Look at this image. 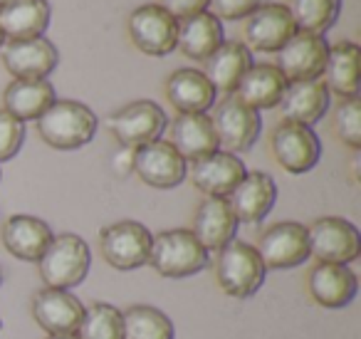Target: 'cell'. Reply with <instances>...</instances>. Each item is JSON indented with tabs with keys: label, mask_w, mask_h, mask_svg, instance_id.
Listing matches in <instances>:
<instances>
[{
	"label": "cell",
	"mask_w": 361,
	"mask_h": 339,
	"mask_svg": "<svg viewBox=\"0 0 361 339\" xmlns=\"http://www.w3.org/2000/svg\"><path fill=\"white\" fill-rule=\"evenodd\" d=\"M277 107L282 112V121L312 126L329 109V90L322 80L287 82L285 95Z\"/></svg>",
	"instance_id": "d4e9b609"
},
{
	"label": "cell",
	"mask_w": 361,
	"mask_h": 339,
	"mask_svg": "<svg viewBox=\"0 0 361 339\" xmlns=\"http://www.w3.org/2000/svg\"><path fill=\"white\" fill-rule=\"evenodd\" d=\"M257 255L267 270H290L307 263L310 258V238L307 225L297 220H280L262 230L257 240Z\"/></svg>",
	"instance_id": "30bf717a"
},
{
	"label": "cell",
	"mask_w": 361,
	"mask_h": 339,
	"mask_svg": "<svg viewBox=\"0 0 361 339\" xmlns=\"http://www.w3.org/2000/svg\"><path fill=\"white\" fill-rule=\"evenodd\" d=\"M3 42H6V37H3V32H0V47H3Z\"/></svg>",
	"instance_id": "f35d334b"
},
{
	"label": "cell",
	"mask_w": 361,
	"mask_h": 339,
	"mask_svg": "<svg viewBox=\"0 0 361 339\" xmlns=\"http://www.w3.org/2000/svg\"><path fill=\"white\" fill-rule=\"evenodd\" d=\"M247 174L245 164L240 156L228 154V151L218 149L216 154L206 156V159L196 161L188 171L191 184L201 191L206 198H228L231 191L243 181Z\"/></svg>",
	"instance_id": "d6986e66"
},
{
	"label": "cell",
	"mask_w": 361,
	"mask_h": 339,
	"mask_svg": "<svg viewBox=\"0 0 361 339\" xmlns=\"http://www.w3.org/2000/svg\"><path fill=\"white\" fill-rule=\"evenodd\" d=\"M106 124L121 149H141V146L161 139L164 129L169 126V117L156 102L136 100L116 109Z\"/></svg>",
	"instance_id": "5b68a950"
},
{
	"label": "cell",
	"mask_w": 361,
	"mask_h": 339,
	"mask_svg": "<svg viewBox=\"0 0 361 339\" xmlns=\"http://www.w3.org/2000/svg\"><path fill=\"white\" fill-rule=\"evenodd\" d=\"M275 55V67L282 72V77L287 82L322 80L326 55H329V42L324 40V35H312V32L297 30Z\"/></svg>",
	"instance_id": "7c38bea8"
},
{
	"label": "cell",
	"mask_w": 361,
	"mask_h": 339,
	"mask_svg": "<svg viewBox=\"0 0 361 339\" xmlns=\"http://www.w3.org/2000/svg\"><path fill=\"white\" fill-rule=\"evenodd\" d=\"M238 225L240 223L235 220L226 198H203L198 203L196 213H193L191 233L196 235V240L208 253L211 250L218 253L221 248H226L228 243L235 240Z\"/></svg>",
	"instance_id": "44dd1931"
},
{
	"label": "cell",
	"mask_w": 361,
	"mask_h": 339,
	"mask_svg": "<svg viewBox=\"0 0 361 339\" xmlns=\"http://www.w3.org/2000/svg\"><path fill=\"white\" fill-rule=\"evenodd\" d=\"M90 265V245L77 233L52 235V243L47 245L45 255L37 260L42 282L52 290H72L80 282H85Z\"/></svg>",
	"instance_id": "3957f363"
},
{
	"label": "cell",
	"mask_w": 361,
	"mask_h": 339,
	"mask_svg": "<svg viewBox=\"0 0 361 339\" xmlns=\"http://www.w3.org/2000/svg\"><path fill=\"white\" fill-rule=\"evenodd\" d=\"M307 238H310V255H314L317 263L349 265L361 255L359 228L339 215L317 218L307 228Z\"/></svg>",
	"instance_id": "ba28073f"
},
{
	"label": "cell",
	"mask_w": 361,
	"mask_h": 339,
	"mask_svg": "<svg viewBox=\"0 0 361 339\" xmlns=\"http://www.w3.org/2000/svg\"><path fill=\"white\" fill-rule=\"evenodd\" d=\"M0 60L16 80H47L60 62V52L42 35L30 40H11L6 47H0Z\"/></svg>",
	"instance_id": "5bb4252c"
},
{
	"label": "cell",
	"mask_w": 361,
	"mask_h": 339,
	"mask_svg": "<svg viewBox=\"0 0 361 339\" xmlns=\"http://www.w3.org/2000/svg\"><path fill=\"white\" fill-rule=\"evenodd\" d=\"M131 45L149 57H166L176 50V35H178V20L166 13L159 3H146L131 11L126 20Z\"/></svg>",
	"instance_id": "52a82bcc"
},
{
	"label": "cell",
	"mask_w": 361,
	"mask_h": 339,
	"mask_svg": "<svg viewBox=\"0 0 361 339\" xmlns=\"http://www.w3.org/2000/svg\"><path fill=\"white\" fill-rule=\"evenodd\" d=\"M307 292L319 307L341 309L359 292V278L349 265L317 263L307 273Z\"/></svg>",
	"instance_id": "ac0fdd59"
},
{
	"label": "cell",
	"mask_w": 361,
	"mask_h": 339,
	"mask_svg": "<svg viewBox=\"0 0 361 339\" xmlns=\"http://www.w3.org/2000/svg\"><path fill=\"white\" fill-rule=\"evenodd\" d=\"M97 114L77 100H55L37 119V134L57 151H75L90 144L97 134Z\"/></svg>",
	"instance_id": "6da1fadb"
},
{
	"label": "cell",
	"mask_w": 361,
	"mask_h": 339,
	"mask_svg": "<svg viewBox=\"0 0 361 339\" xmlns=\"http://www.w3.org/2000/svg\"><path fill=\"white\" fill-rule=\"evenodd\" d=\"M52 228L37 215H25L18 213L3 223V245L6 250L18 260L25 263H37L45 255L47 245L52 243Z\"/></svg>",
	"instance_id": "ffe728a7"
},
{
	"label": "cell",
	"mask_w": 361,
	"mask_h": 339,
	"mask_svg": "<svg viewBox=\"0 0 361 339\" xmlns=\"http://www.w3.org/2000/svg\"><path fill=\"white\" fill-rule=\"evenodd\" d=\"M285 87H287V80L282 77V72L277 70L275 65H270V62L255 65V62H252L250 70L238 82L233 97L255 112L275 109V107L280 105L282 95H285Z\"/></svg>",
	"instance_id": "484cf974"
},
{
	"label": "cell",
	"mask_w": 361,
	"mask_h": 339,
	"mask_svg": "<svg viewBox=\"0 0 361 339\" xmlns=\"http://www.w3.org/2000/svg\"><path fill=\"white\" fill-rule=\"evenodd\" d=\"M121 319H124V339H173L176 334L169 314L151 304H134L121 312Z\"/></svg>",
	"instance_id": "4dcf8cb0"
},
{
	"label": "cell",
	"mask_w": 361,
	"mask_h": 339,
	"mask_svg": "<svg viewBox=\"0 0 361 339\" xmlns=\"http://www.w3.org/2000/svg\"><path fill=\"white\" fill-rule=\"evenodd\" d=\"M216 282L228 297L247 299L265 285L267 268L262 265L255 245L233 240L226 248L218 250V258L213 263Z\"/></svg>",
	"instance_id": "277c9868"
},
{
	"label": "cell",
	"mask_w": 361,
	"mask_h": 339,
	"mask_svg": "<svg viewBox=\"0 0 361 339\" xmlns=\"http://www.w3.org/2000/svg\"><path fill=\"white\" fill-rule=\"evenodd\" d=\"M45 339H77V334H47Z\"/></svg>",
	"instance_id": "74e56055"
},
{
	"label": "cell",
	"mask_w": 361,
	"mask_h": 339,
	"mask_svg": "<svg viewBox=\"0 0 361 339\" xmlns=\"http://www.w3.org/2000/svg\"><path fill=\"white\" fill-rule=\"evenodd\" d=\"M55 100V87L47 80H13L3 92V109L25 124L40 119Z\"/></svg>",
	"instance_id": "f1b7e54d"
},
{
	"label": "cell",
	"mask_w": 361,
	"mask_h": 339,
	"mask_svg": "<svg viewBox=\"0 0 361 339\" xmlns=\"http://www.w3.org/2000/svg\"><path fill=\"white\" fill-rule=\"evenodd\" d=\"M131 171L151 189H176L188 176V161L169 144V141H151L134 149Z\"/></svg>",
	"instance_id": "4fadbf2b"
},
{
	"label": "cell",
	"mask_w": 361,
	"mask_h": 339,
	"mask_svg": "<svg viewBox=\"0 0 361 339\" xmlns=\"http://www.w3.org/2000/svg\"><path fill=\"white\" fill-rule=\"evenodd\" d=\"M331 129L334 136L351 151L361 149V102L359 97H349V100H339L331 117Z\"/></svg>",
	"instance_id": "836d02e7"
},
{
	"label": "cell",
	"mask_w": 361,
	"mask_h": 339,
	"mask_svg": "<svg viewBox=\"0 0 361 339\" xmlns=\"http://www.w3.org/2000/svg\"><path fill=\"white\" fill-rule=\"evenodd\" d=\"M223 42H226V30H223V23L213 13L203 11L178 20L176 50L183 52L188 60L206 62Z\"/></svg>",
	"instance_id": "cb8c5ba5"
},
{
	"label": "cell",
	"mask_w": 361,
	"mask_h": 339,
	"mask_svg": "<svg viewBox=\"0 0 361 339\" xmlns=\"http://www.w3.org/2000/svg\"><path fill=\"white\" fill-rule=\"evenodd\" d=\"M77 339H124L121 309L106 302H94L85 309Z\"/></svg>",
	"instance_id": "d6a6232c"
},
{
	"label": "cell",
	"mask_w": 361,
	"mask_h": 339,
	"mask_svg": "<svg viewBox=\"0 0 361 339\" xmlns=\"http://www.w3.org/2000/svg\"><path fill=\"white\" fill-rule=\"evenodd\" d=\"M0 282H3V270H0Z\"/></svg>",
	"instance_id": "60d3db41"
},
{
	"label": "cell",
	"mask_w": 361,
	"mask_h": 339,
	"mask_svg": "<svg viewBox=\"0 0 361 339\" xmlns=\"http://www.w3.org/2000/svg\"><path fill=\"white\" fill-rule=\"evenodd\" d=\"M159 6L166 13H171L176 20H183V18H191L196 13L208 11V0H161Z\"/></svg>",
	"instance_id": "8d00e7d4"
},
{
	"label": "cell",
	"mask_w": 361,
	"mask_h": 339,
	"mask_svg": "<svg viewBox=\"0 0 361 339\" xmlns=\"http://www.w3.org/2000/svg\"><path fill=\"white\" fill-rule=\"evenodd\" d=\"M85 304L70 290L42 287L32 295V319L47 334H77Z\"/></svg>",
	"instance_id": "9a60e30c"
},
{
	"label": "cell",
	"mask_w": 361,
	"mask_h": 339,
	"mask_svg": "<svg viewBox=\"0 0 361 339\" xmlns=\"http://www.w3.org/2000/svg\"><path fill=\"white\" fill-rule=\"evenodd\" d=\"M208 250L186 228H171L154 235L149 265L161 278H191L208 268Z\"/></svg>",
	"instance_id": "7a4b0ae2"
},
{
	"label": "cell",
	"mask_w": 361,
	"mask_h": 339,
	"mask_svg": "<svg viewBox=\"0 0 361 339\" xmlns=\"http://www.w3.org/2000/svg\"><path fill=\"white\" fill-rule=\"evenodd\" d=\"M265 0H208V13L218 18V20H243L252 11L262 6Z\"/></svg>",
	"instance_id": "d590c367"
},
{
	"label": "cell",
	"mask_w": 361,
	"mask_h": 339,
	"mask_svg": "<svg viewBox=\"0 0 361 339\" xmlns=\"http://www.w3.org/2000/svg\"><path fill=\"white\" fill-rule=\"evenodd\" d=\"M151 230L139 220H116L99 233L102 258L114 270H136L149 265Z\"/></svg>",
	"instance_id": "8992f818"
},
{
	"label": "cell",
	"mask_w": 361,
	"mask_h": 339,
	"mask_svg": "<svg viewBox=\"0 0 361 339\" xmlns=\"http://www.w3.org/2000/svg\"><path fill=\"white\" fill-rule=\"evenodd\" d=\"M216 95L206 75L193 67L176 70L166 80V100L178 114H206L216 105Z\"/></svg>",
	"instance_id": "7402d4cb"
},
{
	"label": "cell",
	"mask_w": 361,
	"mask_h": 339,
	"mask_svg": "<svg viewBox=\"0 0 361 339\" xmlns=\"http://www.w3.org/2000/svg\"><path fill=\"white\" fill-rule=\"evenodd\" d=\"M272 159L292 176L312 171L319 164L322 144L312 126L295 124V121H280L270 134Z\"/></svg>",
	"instance_id": "9c48e42d"
},
{
	"label": "cell",
	"mask_w": 361,
	"mask_h": 339,
	"mask_svg": "<svg viewBox=\"0 0 361 339\" xmlns=\"http://www.w3.org/2000/svg\"><path fill=\"white\" fill-rule=\"evenodd\" d=\"M6 3H11V0H0V8H3V6H6Z\"/></svg>",
	"instance_id": "ab89813d"
},
{
	"label": "cell",
	"mask_w": 361,
	"mask_h": 339,
	"mask_svg": "<svg viewBox=\"0 0 361 339\" xmlns=\"http://www.w3.org/2000/svg\"><path fill=\"white\" fill-rule=\"evenodd\" d=\"M52 8L47 0H11L0 8V32L8 40L42 37L50 28Z\"/></svg>",
	"instance_id": "4316f807"
},
{
	"label": "cell",
	"mask_w": 361,
	"mask_h": 339,
	"mask_svg": "<svg viewBox=\"0 0 361 339\" xmlns=\"http://www.w3.org/2000/svg\"><path fill=\"white\" fill-rule=\"evenodd\" d=\"M287 11L300 32L324 35L339 18L341 0H290Z\"/></svg>",
	"instance_id": "1f68e13d"
},
{
	"label": "cell",
	"mask_w": 361,
	"mask_h": 339,
	"mask_svg": "<svg viewBox=\"0 0 361 339\" xmlns=\"http://www.w3.org/2000/svg\"><path fill=\"white\" fill-rule=\"evenodd\" d=\"M25 141V124L0 109V164L11 161Z\"/></svg>",
	"instance_id": "e575fe53"
},
{
	"label": "cell",
	"mask_w": 361,
	"mask_h": 339,
	"mask_svg": "<svg viewBox=\"0 0 361 339\" xmlns=\"http://www.w3.org/2000/svg\"><path fill=\"white\" fill-rule=\"evenodd\" d=\"M211 121L218 136V146H223V151L235 156L250 151L262 129L260 112L245 107L235 97H226L221 105H216Z\"/></svg>",
	"instance_id": "8fae6325"
},
{
	"label": "cell",
	"mask_w": 361,
	"mask_h": 339,
	"mask_svg": "<svg viewBox=\"0 0 361 339\" xmlns=\"http://www.w3.org/2000/svg\"><path fill=\"white\" fill-rule=\"evenodd\" d=\"M233 215L238 223L255 225L272 210L277 201V184L265 171H247L243 181L228 196Z\"/></svg>",
	"instance_id": "e0dca14e"
},
{
	"label": "cell",
	"mask_w": 361,
	"mask_h": 339,
	"mask_svg": "<svg viewBox=\"0 0 361 339\" xmlns=\"http://www.w3.org/2000/svg\"><path fill=\"white\" fill-rule=\"evenodd\" d=\"M252 65V52L247 50L245 42L240 40H226L211 57L206 60V80L213 85L216 92H226L233 95L238 87V82L243 80L247 70Z\"/></svg>",
	"instance_id": "83f0119b"
},
{
	"label": "cell",
	"mask_w": 361,
	"mask_h": 339,
	"mask_svg": "<svg viewBox=\"0 0 361 339\" xmlns=\"http://www.w3.org/2000/svg\"><path fill=\"white\" fill-rule=\"evenodd\" d=\"M297 32L287 6L282 3H262L257 11L247 16L245 45L247 50L277 52Z\"/></svg>",
	"instance_id": "2e32d148"
},
{
	"label": "cell",
	"mask_w": 361,
	"mask_h": 339,
	"mask_svg": "<svg viewBox=\"0 0 361 339\" xmlns=\"http://www.w3.org/2000/svg\"><path fill=\"white\" fill-rule=\"evenodd\" d=\"M171 146L191 164L216 154L218 136L208 114H178L171 121Z\"/></svg>",
	"instance_id": "603a6c76"
},
{
	"label": "cell",
	"mask_w": 361,
	"mask_h": 339,
	"mask_svg": "<svg viewBox=\"0 0 361 339\" xmlns=\"http://www.w3.org/2000/svg\"><path fill=\"white\" fill-rule=\"evenodd\" d=\"M359 57L361 50L356 42L341 40L329 47L324 65V85L329 95H339V100H349V97H359Z\"/></svg>",
	"instance_id": "f546056e"
}]
</instances>
